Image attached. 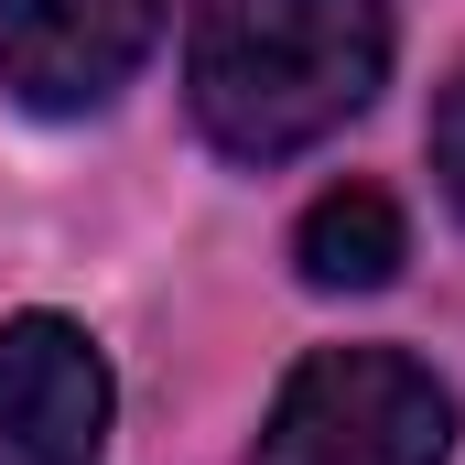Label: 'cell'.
Listing matches in <instances>:
<instances>
[{
  "label": "cell",
  "mask_w": 465,
  "mask_h": 465,
  "mask_svg": "<svg viewBox=\"0 0 465 465\" xmlns=\"http://www.w3.org/2000/svg\"><path fill=\"white\" fill-rule=\"evenodd\" d=\"M444 455H455V390L401 347L303 357L249 444V465H444Z\"/></svg>",
  "instance_id": "2"
},
{
  "label": "cell",
  "mask_w": 465,
  "mask_h": 465,
  "mask_svg": "<svg viewBox=\"0 0 465 465\" xmlns=\"http://www.w3.org/2000/svg\"><path fill=\"white\" fill-rule=\"evenodd\" d=\"M109 444V357L65 314L0 325V465H98Z\"/></svg>",
  "instance_id": "4"
},
{
  "label": "cell",
  "mask_w": 465,
  "mask_h": 465,
  "mask_svg": "<svg viewBox=\"0 0 465 465\" xmlns=\"http://www.w3.org/2000/svg\"><path fill=\"white\" fill-rule=\"evenodd\" d=\"M390 76V0H195L184 87L206 141L238 163H292L347 130Z\"/></svg>",
  "instance_id": "1"
},
{
  "label": "cell",
  "mask_w": 465,
  "mask_h": 465,
  "mask_svg": "<svg viewBox=\"0 0 465 465\" xmlns=\"http://www.w3.org/2000/svg\"><path fill=\"white\" fill-rule=\"evenodd\" d=\"M292 260H303L314 292H379L411 260V228H401V206L379 184H325L303 206V228H292Z\"/></svg>",
  "instance_id": "5"
},
{
  "label": "cell",
  "mask_w": 465,
  "mask_h": 465,
  "mask_svg": "<svg viewBox=\"0 0 465 465\" xmlns=\"http://www.w3.org/2000/svg\"><path fill=\"white\" fill-rule=\"evenodd\" d=\"M433 173H444V195L465 206V76L433 98Z\"/></svg>",
  "instance_id": "6"
},
{
  "label": "cell",
  "mask_w": 465,
  "mask_h": 465,
  "mask_svg": "<svg viewBox=\"0 0 465 465\" xmlns=\"http://www.w3.org/2000/svg\"><path fill=\"white\" fill-rule=\"evenodd\" d=\"M163 44V0H0V87L44 119H87Z\"/></svg>",
  "instance_id": "3"
}]
</instances>
